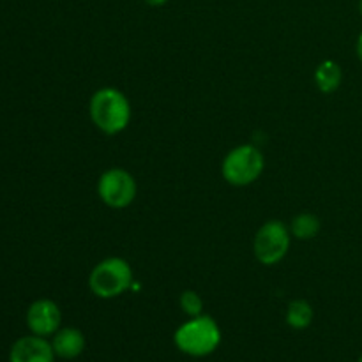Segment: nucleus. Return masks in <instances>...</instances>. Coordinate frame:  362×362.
Segmentation results:
<instances>
[{
	"label": "nucleus",
	"mask_w": 362,
	"mask_h": 362,
	"mask_svg": "<svg viewBox=\"0 0 362 362\" xmlns=\"http://www.w3.org/2000/svg\"><path fill=\"white\" fill-rule=\"evenodd\" d=\"M90 119L105 134L120 133L129 124V101L117 88H101L90 99Z\"/></svg>",
	"instance_id": "1"
},
{
	"label": "nucleus",
	"mask_w": 362,
	"mask_h": 362,
	"mask_svg": "<svg viewBox=\"0 0 362 362\" xmlns=\"http://www.w3.org/2000/svg\"><path fill=\"white\" fill-rule=\"evenodd\" d=\"M221 341V331L211 317H193L175 332V345L180 352L204 357L214 352Z\"/></svg>",
	"instance_id": "2"
},
{
	"label": "nucleus",
	"mask_w": 362,
	"mask_h": 362,
	"mask_svg": "<svg viewBox=\"0 0 362 362\" xmlns=\"http://www.w3.org/2000/svg\"><path fill=\"white\" fill-rule=\"evenodd\" d=\"M133 285V272L129 264L122 258H106L95 265L88 278L92 293L101 299H113L127 292Z\"/></svg>",
	"instance_id": "3"
},
{
	"label": "nucleus",
	"mask_w": 362,
	"mask_h": 362,
	"mask_svg": "<svg viewBox=\"0 0 362 362\" xmlns=\"http://www.w3.org/2000/svg\"><path fill=\"white\" fill-rule=\"evenodd\" d=\"M223 177L232 186H247L253 184L264 172V156L253 145H240L223 161Z\"/></svg>",
	"instance_id": "4"
},
{
	"label": "nucleus",
	"mask_w": 362,
	"mask_h": 362,
	"mask_svg": "<svg viewBox=\"0 0 362 362\" xmlns=\"http://www.w3.org/2000/svg\"><path fill=\"white\" fill-rule=\"evenodd\" d=\"M290 247V232L281 221H267L262 225L253 240L255 257L260 264L274 265L285 258Z\"/></svg>",
	"instance_id": "5"
},
{
	"label": "nucleus",
	"mask_w": 362,
	"mask_h": 362,
	"mask_svg": "<svg viewBox=\"0 0 362 362\" xmlns=\"http://www.w3.org/2000/svg\"><path fill=\"white\" fill-rule=\"evenodd\" d=\"M98 194L108 207L126 209L136 197V182L126 170L112 168L99 179Z\"/></svg>",
	"instance_id": "6"
},
{
	"label": "nucleus",
	"mask_w": 362,
	"mask_h": 362,
	"mask_svg": "<svg viewBox=\"0 0 362 362\" xmlns=\"http://www.w3.org/2000/svg\"><path fill=\"white\" fill-rule=\"evenodd\" d=\"M60 310L53 300L39 299L30 304L27 311V325L35 336H52L55 334L60 325Z\"/></svg>",
	"instance_id": "7"
},
{
	"label": "nucleus",
	"mask_w": 362,
	"mask_h": 362,
	"mask_svg": "<svg viewBox=\"0 0 362 362\" xmlns=\"http://www.w3.org/2000/svg\"><path fill=\"white\" fill-rule=\"evenodd\" d=\"M55 352L52 343L41 336H25L13 345L9 352V362H53Z\"/></svg>",
	"instance_id": "8"
},
{
	"label": "nucleus",
	"mask_w": 362,
	"mask_h": 362,
	"mask_svg": "<svg viewBox=\"0 0 362 362\" xmlns=\"http://www.w3.org/2000/svg\"><path fill=\"white\" fill-rule=\"evenodd\" d=\"M55 356L62 359H76L85 349V338L78 329L67 327L55 332V338L52 341Z\"/></svg>",
	"instance_id": "9"
},
{
	"label": "nucleus",
	"mask_w": 362,
	"mask_h": 362,
	"mask_svg": "<svg viewBox=\"0 0 362 362\" xmlns=\"http://www.w3.org/2000/svg\"><path fill=\"white\" fill-rule=\"evenodd\" d=\"M315 81L318 90L324 94H332L341 83V67L334 60H324L315 71Z\"/></svg>",
	"instance_id": "10"
},
{
	"label": "nucleus",
	"mask_w": 362,
	"mask_h": 362,
	"mask_svg": "<svg viewBox=\"0 0 362 362\" xmlns=\"http://www.w3.org/2000/svg\"><path fill=\"white\" fill-rule=\"evenodd\" d=\"M313 320V310L306 300H292L286 311V322L292 329H306Z\"/></svg>",
	"instance_id": "11"
},
{
	"label": "nucleus",
	"mask_w": 362,
	"mask_h": 362,
	"mask_svg": "<svg viewBox=\"0 0 362 362\" xmlns=\"http://www.w3.org/2000/svg\"><path fill=\"white\" fill-rule=\"evenodd\" d=\"M320 232V219L315 214H299L293 218L292 221V233L300 240H308L317 237V233Z\"/></svg>",
	"instance_id": "12"
},
{
	"label": "nucleus",
	"mask_w": 362,
	"mask_h": 362,
	"mask_svg": "<svg viewBox=\"0 0 362 362\" xmlns=\"http://www.w3.org/2000/svg\"><path fill=\"white\" fill-rule=\"evenodd\" d=\"M180 308L184 310V313H187L189 317H200L202 310H204V303H202L200 296L191 290L184 292L180 296Z\"/></svg>",
	"instance_id": "13"
},
{
	"label": "nucleus",
	"mask_w": 362,
	"mask_h": 362,
	"mask_svg": "<svg viewBox=\"0 0 362 362\" xmlns=\"http://www.w3.org/2000/svg\"><path fill=\"white\" fill-rule=\"evenodd\" d=\"M145 2H147L148 6H152V7H159V6H165L168 0H145Z\"/></svg>",
	"instance_id": "14"
},
{
	"label": "nucleus",
	"mask_w": 362,
	"mask_h": 362,
	"mask_svg": "<svg viewBox=\"0 0 362 362\" xmlns=\"http://www.w3.org/2000/svg\"><path fill=\"white\" fill-rule=\"evenodd\" d=\"M357 57H359V60L362 62V32H361L359 39H357Z\"/></svg>",
	"instance_id": "15"
},
{
	"label": "nucleus",
	"mask_w": 362,
	"mask_h": 362,
	"mask_svg": "<svg viewBox=\"0 0 362 362\" xmlns=\"http://www.w3.org/2000/svg\"><path fill=\"white\" fill-rule=\"evenodd\" d=\"M359 11H361V14H362V0L359 2Z\"/></svg>",
	"instance_id": "16"
},
{
	"label": "nucleus",
	"mask_w": 362,
	"mask_h": 362,
	"mask_svg": "<svg viewBox=\"0 0 362 362\" xmlns=\"http://www.w3.org/2000/svg\"><path fill=\"white\" fill-rule=\"evenodd\" d=\"M359 362H362V356H361V359H359Z\"/></svg>",
	"instance_id": "17"
}]
</instances>
